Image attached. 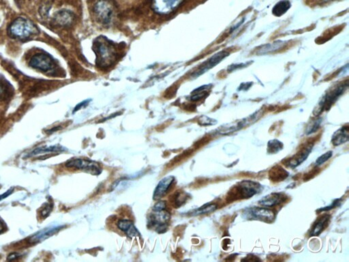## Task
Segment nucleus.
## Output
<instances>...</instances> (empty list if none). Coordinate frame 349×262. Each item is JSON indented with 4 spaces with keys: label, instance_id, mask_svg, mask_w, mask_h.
I'll return each mask as SVG.
<instances>
[{
    "label": "nucleus",
    "instance_id": "obj_37",
    "mask_svg": "<svg viewBox=\"0 0 349 262\" xmlns=\"http://www.w3.org/2000/svg\"><path fill=\"white\" fill-rule=\"evenodd\" d=\"M5 231V224L2 223L1 221H0V234L1 233H3L4 231Z\"/></svg>",
    "mask_w": 349,
    "mask_h": 262
},
{
    "label": "nucleus",
    "instance_id": "obj_23",
    "mask_svg": "<svg viewBox=\"0 0 349 262\" xmlns=\"http://www.w3.org/2000/svg\"><path fill=\"white\" fill-rule=\"evenodd\" d=\"M210 88H211V85H206L199 87V88L196 89L194 92L192 93L191 100H193V101H198V100L206 97L208 90Z\"/></svg>",
    "mask_w": 349,
    "mask_h": 262
},
{
    "label": "nucleus",
    "instance_id": "obj_3",
    "mask_svg": "<svg viewBox=\"0 0 349 262\" xmlns=\"http://www.w3.org/2000/svg\"><path fill=\"white\" fill-rule=\"evenodd\" d=\"M262 189L261 185L257 182L244 180L240 182L238 185L235 186L229 192V196L227 200L233 201L239 199H248L260 193Z\"/></svg>",
    "mask_w": 349,
    "mask_h": 262
},
{
    "label": "nucleus",
    "instance_id": "obj_30",
    "mask_svg": "<svg viewBox=\"0 0 349 262\" xmlns=\"http://www.w3.org/2000/svg\"><path fill=\"white\" fill-rule=\"evenodd\" d=\"M166 204L164 201H159L153 207V210L154 212H160L166 210Z\"/></svg>",
    "mask_w": 349,
    "mask_h": 262
},
{
    "label": "nucleus",
    "instance_id": "obj_17",
    "mask_svg": "<svg viewBox=\"0 0 349 262\" xmlns=\"http://www.w3.org/2000/svg\"><path fill=\"white\" fill-rule=\"evenodd\" d=\"M349 140V129L348 126L342 127L335 131L334 134L333 135L332 140L331 142L333 146H337L346 143Z\"/></svg>",
    "mask_w": 349,
    "mask_h": 262
},
{
    "label": "nucleus",
    "instance_id": "obj_33",
    "mask_svg": "<svg viewBox=\"0 0 349 262\" xmlns=\"http://www.w3.org/2000/svg\"><path fill=\"white\" fill-rule=\"evenodd\" d=\"M53 206H51L50 204L47 205V207L44 208V210L41 212V215L43 218L47 217V216L50 214L51 210H52Z\"/></svg>",
    "mask_w": 349,
    "mask_h": 262
},
{
    "label": "nucleus",
    "instance_id": "obj_28",
    "mask_svg": "<svg viewBox=\"0 0 349 262\" xmlns=\"http://www.w3.org/2000/svg\"><path fill=\"white\" fill-rule=\"evenodd\" d=\"M332 155L333 152L329 151L327 152V153L324 154V155L320 156V157H318L317 160L316 161V166H319V165L323 164V163H325L326 161L329 160V159L332 157Z\"/></svg>",
    "mask_w": 349,
    "mask_h": 262
},
{
    "label": "nucleus",
    "instance_id": "obj_12",
    "mask_svg": "<svg viewBox=\"0 0 349 262\" xmlns=\"http://www.w3.org/2000/svg\"><path fill=\"white\" fill-rule=\"evenodd\" d=\"M174 180V178L172 176H166L160 180L158 186L155 188L154 193H153V199L158 200L164 197L169 191Z\"/></svg>",
    "mask_w": 349,
    "mask_h": 262
},
{
    "label": "nucleus",
    "instance_id": "obj_35",
    "mask_svg": "<svg viewBox=\"0 0 349 262\" xmlns=\"http://www.w3.org/2000/svg\"><path fill=\"white\" fill-rule=\"evenodd\" d=\"M245 64H235V65H231L230 66V67H229L228 71L229 72L233 71L234 70H236L237 68L244 67V66H245Z\"/></svg>",
    "mask_w": 349,
    "mask_h": 262
},
{
    "label": "nucleus",
    "instance_id": "obj_14",
    "mask_svg": "<svg viewBox=\"0 0 349 262\" xmlns=\"http://www.w3.org/2000/svg\"><path fill=\"white\" fill-rule=\"evenodd\" d=\"M284 199H285V197L281 193H271V194L266 195V196L260 199L259 204L261 206L271 208V207L277 206V205L284 202Z\"/></svg>",
    "mask_w": 349,
    "mask_h": 262
},
{
    "label": "nucleus",
    "instance_id": "obj_7",
    "mask_svg": "<svg viewBox=\"0 0 349 262\" xmlns=\"http://www.w3.org/2000/svg\"><path fill=\"white\" fill-rule=\"evenodd\" d=\"M248 219L259 220L266 223H272L275 218L274 212L269 209L264 208H250L246 209L244 212Z\"/></svg>",
    "mask_w": 349,
    "mask_h": 262
},
{
    "label": "nucleus",
    "instance_id": "obj_2",
    "mask_svg": "<svg viewBox=\"0 0 349 262\" xmlns=\"http://www.w3.org/2000/svg\"><path fill=\"white\" fill-rule=\"evenodd\" d=\"M94 46L95 53L97 55L98 64L101 67H108L116 60V49L107 39L97 40Z\"/></svg>",
    "mask_w": 349,
    "mask_h": 262
},
{
    "label": "nucleus",
    "instance_id": "obj_11",
    "mask_svg": "<svg viewBox=\"0 0 349 262\" xmlns=\"http://www.w3.org/2000/svg\"><path fill=\"white\" fill-rule=\"evenodd\" d=\"M313 144H309L301 148L300 150L293 157L290 158L288 162L286 163V165L290 168H295L299 165H301L303 161L306 160L311 151H312Z\"/></svg>",
    "mask_w": 349,
    "mask_h": 262
},
{
    "label": "nucleus",
    "instance_id": "obj_26",
    "mask_svg": "<svg viewBox=\"0 0 349 262\" xmlns=\"http://www.w3.org/2000/svg\"><path fill=\"white\" fill-rule=\"evenodd\" d=\"M172 198H173V199H172V202L174 203V206H176V208H179V207L181 206L182 205L186 202L187 197L186 196L184 193H176Z\"/></svg>",
    "mask_w": 349,
    "mask_h": 262
},
{
    "label": "nucleus",
    "instance_id": "obj_34",
    "mask_svg": "<svg viewBox=\"0 0 349 262\" xmlns=\"http://www.w3.org/2000/svg\"><path fill=\"white\" fill-rule=\"evenodd\" d=\"M13 189H14L13 188H11V189L8 190L7 191H6L5 193H3V195H0V202L3 201V199L7 198V197H9L11 194H12Z\"/></svg>",
    "mask_w": 349,
    "mask_h": 262
},
{
    "label": "nucleus",
    "instance_id": "obj_27",
    "mask_svg": "<svg viewBox=\"0 0 349 262\" xmlns=\"http://www.w3.org/2000/svg\"><path fill=\"white\" fill-rule=\"evenodd\" d=\"M199 124L202 126H210V125L217 124V121L206 115H203L199 119Z\"/></svg>",
    "mask_w": 349,
    "mask_h": 262
},
{
    "label": "nucleus",
    "instance_id": "obj_32",
    "mask_svg": "<svg viewBox=\"0 0 349 262\" xmlns=\"http://www.w3.org/2000/svg\"><path fill=\"white\" fill-rule=\"evenodd\" d=\"M340 203V199H335L334 202L330 205V206L325 207V208L320 209V211H327V210H331V209L334 208L335 207L338 206L339 204Z\"/></svg>",
    "mask_w": 349,
    "mask_h": 262
},
{
    "label": "nucleus",
    "instance_id": "obj_16",
    "mask_svg": "<svg viewBox=\"0 0 349 262\" xmlns=\"http://www.w3.org/2000/svg\"><path fill=\"white\" fill-rule=\"evenodd\" d=\"M75 15L70 11H58L54 16V22L60 26H68L73 24Z\"/></svg>",
    "mask_w": 349,
    "mask_h": 262
},
{
    "label": "nucleus",
    "instance_id": "obj_19",
    "mask_svg": "<svg viewBox=\"0 0 349 262\" xmlns=\"http://www.w3.org/2000/svg\"><path fill=\"white\" fill-rule=\"evenodd\" d=\"M269 178L272 181L280 182L285 180L289 176V173L280 166H275L269 173Z\"/></svg>",
    "mask_w": 349,
    "mask_h": 262
},
{
    "label": "nucleus",
    "instance_id": "obj_5",
    "mask_svg": "<svg viewBox=\"0 0 349 262\" xmlns=\"http://www.w3.org/2000/svg\"><path fill=\"white\" fill-rule=\"evenodd\" d=\"M68 168L77 169L85 171L92 175L101 174L102 169L97 163L85 159H72L66 163Z\"/></svg>",
    "mask_w": 349,
    "mask_h": 262
},
{
    "label": "nucleus",
    "instance_id": "obj_10",
    "mask_svg": "<svg viewBox=\"0 0 349 262\" xmlns=\"http://www.w3.org/2000/svg\"><path fill=\"white\" fill-rule=\"evenodd\" d=\"M229 56V53L228 51H220V52L217 53V54L214 55V56H212V58L209 59L208 60H207L206 62H204L202 66L193 74V76H194L195 77H199V75H202V74L206 73V71H209V70L211 69L212 68L217 65V64L221 62L224 59H225Z\"/></svg>",
    "mask_w": 349,
    "mask_h": 262
},
{
    "label": "nucleus",
    "instance_id": "obj_31",
    "mask_svg": "<svg viewBox=\"0 0 349 262\" xmlns=\"http://www.w3.org/2000/svg\"><path fill=\"white\" fill-rule=\"evenodd\" d=\"M321 121V119H317V120L314 121V124H313L312 127L309 129L307 134L310 135L313 134V133H315L316 131L318 130V128H319Z\"/></svg>",
    "mask_w": 349,
    "mask_h": 262
},
{
    "label": "nucleus",
    "instance_id": "obj_13",
    "mask_svg": "<svg viewBox=\"0 0 349 262\" xmlns=\"http://www.w3.org/2000/svg\"><path fill=\"white\" fill-rule=\"evenodd\" d=\"M63 226H56V227H50L48 228L44 229L43 230L39 231V232L34 234L31 238L30 239L29 242L32 244L35 243L41 242L42 241L45 240L46 239L50 238L58 233L59 231L63 228Z\"/></svg>",
    "mask_w": 349,
    "mask_h": 262
},
{
    "label": "nucleus",
    "instance_id": "obj_9",
    "mask_svg": "<svg viewBox=\"0 0 349 262\" xmlns=\"http://www.w3.org/2000/svg\"><path fill=\"white\" fill-rule=\"evenodd\" d=\"M185 0H153L152 9L160 15L169 14L176 11Z\"/></svg>",
    "mask_w": 349,
    "mask_h": 262
},
{
    "label": "nucleus",
    "instance_id": "obj_36",
    "mask_svg": "<svg viewBox=\"0 0 349 262\" xmlns=\"http://www.w3.org/2000/svg\"><path fill=\"white\" fill-rule=\"evenodd\" d=\"M21 257L20 255H19L18 253H17V252H15V253H12L10 255H9V257H8V260H14L17 259V258Z\"/></svg>",
    "mask_w": 349,
    "mask_h": 262
},
{
    "label": "nucleus",
    "instance_id": "obj_24",
    "mask_svg": "<svg viewBox=\"0 0 349 262\" xmlns=\"http://www.w3.org/2000/svg\"><path fill=\"white\" fill-rule=\"evenodd\" d=\"M216 209H217V206L216 204H206L192 212L190 214L191 216H198L201 215V214L211 213V212L215 211Z\"/></svg>",
    "mask_w": 349,
    "mask_h": 262
},
{
    "label": "nucleus",
    "instance_id": "obj_4",
    "mask_svg": "<svg viewBox=\"0 0 349 262\" xmlns=\"http://www.w3.org/2000/svg\"><path fill=\"white\" fill-rule=\"evenodd\" d=\"M348 86V81L346 83H340L337 86L333 87L332 90L329 91L322 98L321 101L318 103L317 109L314 110V115H318L323 111V110H328L332 106L339 96H341L346 90Z\"/></svg>",
    "mask_w": 349,
    "mask_h": 262
},
{
    "label": "nucleus",
    "instance_id": "obj_22",
    "mask_svg": "<svg viewBox=\"0 0 349 262\" xmlns=\"http://www.w3.org/2000/svg\"><path fill=\"white\" fill-rule=\"evenodd\" d=\"M64 151H65V149L63 147H61V146H49V147L45 146V147L36 148L35 150H34L33 151L29 154L28 157H33V156L41 155V154L59 153V152Z\"/></svg>",
    "mask_w": 349,
    "mask_h": 262
},
{
    "label": "nucleus",
    "instance_id": "obj_1",
    "mask_svg": "<svg viewBox=\"0 0 349 262\" xmlns=\"http://www.w3.org/2000/svg\"><path fill=\"white\" fill-rule=\"evenodd\" d=\"M8 33L13 39L24 41L39 34V30L32 21L20 17L11 23Z\"/></svg>",
    "mask_w": 349,
    "mask_h": 262
},
{
    "label": "nucleus",
    "instance_id": "obj_18",
    "mask_svg": "<svg viewBox=\"0 0 349 262\" xmlns=\"http://www.w3.org/2000/svg\"><path fill=\"white\" fill-rule=\"evenodd\" d=\"M330 216L325 214L318 218L316 223L313 225L312 231H311V236H316L322 232V230L325 228L327 225L328 221H329Z\"/></svg>",
    "mask_w": 349,
    "mask_h": 262
},
{
    "label": "nucleus",
    "instance_id": "obj_8",
    "mask_svg": "<svg viewBox=\"0 0 349 262\" xmlns=\"http://www.w3.org/2000/svg\"><path fill=\"white\" fill-rule=\"evenodd\" d=\"M29 64L31 67L44 72L51 71L55 67L54 59L45 54L34 55L30 60Z\"/></svg>",
    "mask_w": 349,
    "mask_h": 262
},
{
    "label": "nucleus",
    "instance_id": "obj_25",
    "mask_svg": "<svg viewBox=\"0 0 349 262\" xmlns=\"http://www.w3.org/2000/svg\"><path fill=\"white\" fill-rule=\"evenodd\" d=\"M284 145L282 142L277 140H271L267 144V153L276 154L283 149Z\"/></svg>",
    "mask_w": 349,
    "mask_h": 262
},
{
    "label": "nucleus",
    "instance_id": "obj_15",
    "mask_svg": "<svg viewBox=\"0 0 349 262\" xmlns=\"http://www.w3.org/2000/svg\"><path fill=\"white\" fill-rule=\"evenodd\" d=\"M117 227L120 230L124 231L128 236L130 238L138 236L140 235L139 231L136 228L133 222L128 219H121L117 222Z\"/></svg>",
    "mask_w": 349,
    "mask_h": 262
},
{
    "label": "nucleus",
    "instance_id": "obj_6",
    "mask_svg": "<svg viewBox=\"0 0 349 262\" xmlns=\"http://www.w3.org/2000/svg\"><path fill=\"white\" fill-rule=\"evenodd\" d=\"M94 9L96 16L102 24H109L114 17L115 7L109 0H99Z\"/></svg>",
    "mask_w": 349,
    "mask_h": 262
},
{
    "label": "nucleus",
    "instance_id": "obj_21",
    "mask_svg": "<svg viewBox=\"0 0 349 262\" xmlns=\"http://www.w3.org/2000/svg\"><path fill=\"white\" fill-rule=\"evenodd\" d=\"M291 7V4L289 0H281L273 8V15L276 17H281L284 14H285Z\"/></svg>",
    "mask_w": 349,
    "mask_h": 262
},
{
    "label": "nucleus",
    "instance_id": "obj_20",
    "mask_svg": "<svg viewBox=\"0 0 349 262\" xmlns=\"http://www.w3.org/2000/svg\"><path fill=\"white\" fill-rule=\"evenodd\" d=\"M285 45V42L278 41L274 42V43L267 44V45H263L261 48L259 49L257 51V54L263 55L269 54V53L274 52V51H278L279 49H282L284 45Z\"/></svg>",
    "mask_w": 349,
    "mask_h": 262
},
{
    "label": "nucleus",
    "instance_id": "obj_29",
    "mask_svg": "<svg viewBox=\"0 0 349 262\" xmlns=\"http://www.w3.org/2000/svg\"><path fill=\"white\" fill-rule=\"evenodd\" d=\"M9 90V87H8L7 83L0 79V99L6 98Z\"/></svg>",
    "mask_w": 349,
    "mask_h": 262
}]
</instances>
